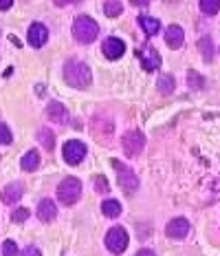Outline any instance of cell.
Instances as JSON below:
<instances>
[{"instance_id":"obj_1","label":"cell","mask_w":220,"mask_h":256,"mask_svg":"<svg viewBox=\"0 0 220 256\" xmlns=\"http://www.w3.org/2000/svg\"><path fill=\"white\" fill-rule=\"evenodd\" d=\"M64 80H66L73 88H88L90 82H93V73H90L86 62L68 60L64 64Z\"/></svg>"},{"instance_id":"obj_2","label":"cell","mask_w":220,"mask_h":256,"mask_svg":"<svg viewBox=\"0 0 220 256\" xmlns=\"http://www.w3.org/2000/svg\"><path fill=\"white\" fill-rule=\"evenodd\" d=\"M73 36H75V40L82 42V44H90V42L97 40L99 24L95 22L93 18H88V16H79L73 22Z\"/></svg>"},{"instance_id":"obj_3","label":"cell","mask_w":220,"mask_h":256,"mask_svg":"<svg viewBox=\"0 0 220 256\" xmlns=\"http://www.w3.org/2000/svg\"><path fill=\"white\" fill-rule=\"evenodd\" d=\"M79 194H82V184L75 177H66L57 186V199L62 201V206H73L79 199Z\"/></svg>"},{"instance_id":"obj_4","label":"cell","mask_w":220,"mask_h":256,"mask_svg":"<svg viewBox=\"0 0 220 256\" xmlns=\"http://www.w3.org/2000/svg\"><path fill=\"white\" fill-rule=\"evenodd\" d=\"M112 166L117 170V177H119V186L123 188V192H128V194H132V192H137L139 188V179L137 174L132 172L128 166H123L119 159H112Z\"/></svg>"},{"instance_id":"obj_5","label":"cell","mask_w":220,"mask_h":256,"mask_svg":"<svg viewBox=\"0 0 220 256\" xmlns=\"http://www.w3.org/2000/svg\"><path fill=\"white\" fill-rule=\"evenodd\" d=\"M121 146L128 157H135V154H139L143 150V146H146V135H143L141 130H128L126 135L121 137Z\"/></svg>"},{"instance_id":"obj_6","label":"cell","mask_w":220,"mask_h":256,"mask_svg":"<svg viewBox=\"0 0 220 256\" xmlns=\"http://www.w3.org/2000/svg\"><path fill=\"white\" fill-rule=\"evenodd\" d=\"M128 241H130V238H128V232L123 230V228H112V230H108V234H106V248H108L112 254L126 252Z\"/></svg>"},{"instance_id":"obj_7","label":"cell","mask_w":220,"mask_h":256,"mask_svg":"<svg viewBox=\"0 0 220 256\" xmlns=\"http://www.w3.org/2000/svg\"><path fill=\"white\" fill-rule=\"evenodd\" d=\"M62 154H64V159H66V164H73L75 166V164H79L86 157V146L77 140H71V142L64 144Z\"/></svg>"},{"instance_id":"obj_8","label":"cell","mask_w":220,"mask_h":256,"mask_svg":"<svg viewBox=\"0 0 220 256\" xmlns=\"http://www.w3.org/2000/svg\"><path fill=\"white\" fill-rule=\"evenodd\" d=\"M46 38H49V29H46L42 22H33L29 26V34H26V40H29L31 46H42L46 42Z\"/></svg>"},{"instance_id":"obj_9","label":"cell","mask_w":220,"mask_h":256,"mask_svg":"<svg viewBox=\"0 0 220 256\" xmlns=\"http://www.w3.org/2000/svg\"><path fill=\"white\" fill-rule=\"evenodd\" d=\"M101 51H104V56L108 58V60H117V58L123 56V51H126V44H123V40L119 38H106L104 44H101Z\"/></svg>"},{"instance_id":"obj_10","label":"cell","mask_w":220,"mask_h":256,"mask_svg":"<svg viewBox=\"0 0 220 256\" xmlns=\"http://www.w3.org/2000/svg\"><path fill=\"white\" fill-rule=\"evenodd\" d=\"M139 58H141V64L146 71H157L161 66V56L154 46H146V49L139 51Z\"/></svg>"},{"instance_id":"obj_11","label":"cell","mask_w":220,"mask_h":256,"mask_svg":"<svg viewBox=\"0 0 220 256\" xmlns=\"http://www.w3.org/2000/svg\"><path fill=\"white\" fill-rule=\"evenodd\" d=\"M187 232H190V221H187V218H174V221H170L168 228H165V234H168L170 238H185Z\"/></svg>"},{"instance_id":"obj_12","label":"cell","mask_w":220,"mask_h":256,"mask_svg":"<svg viewBox=\"0 0 220 256\" xmlns=\"http://www.w3.org/2000/svg\"><path fill=\"white\" fill-rule=\"evenodd\" d=\"M185 42V31L181 29L179 24H170L168 31H165V44L170 49H181V44Z\"/></svg>"},{"instance_id":"obj_13","label":"cell","mask_w":220,"mask_h":256,"mask_svg":"<svg viewBox=\"0 0 220 256\" xmlns=\"http://www.w3.org/2000/svg\"><path fill=\"white\" fill-rule=\"evenodd\" d=\"M22 194H24L22 184H9L7 188L2 190V194H0V199H2V204L13 206V204H18V201H20V196H22Z\"/></svg>"},{"instance_id":"obj_14","label":"cell","mask_w":220,"mask_h":256,"mask_svg":"<svg viewBox=\"0 0 220 256\" xmlns=\"http://www.w3.org/2000/svg\"><path fill=\"white\" fill-rule=\"evenodd\" d=\"M57 214V206L53 204L51 199H44V201H40V206H37V218L40 221H44V223H49L53 221Z\"/></svg>"},{"instance_id":"obj_15","label":"cell","mask_w":220,"mask_h":256,"mask_svg":"<svg viewBox=\"0 0 220 256\" xmlns=\"http://www.w3.org/2000/svg\"><path fill=\"white\" fill-rule=\"evenodd\" d=\"M46 117H49L51 122L64 124V122L68 120V113H66V108H64L60 102H51L49 106H46Z\"/></svg>"},{"instance_id":"obj_16","label":"cell","mask_w":220,"mask_h":256,"mask_svg":"<svg viewBox=\"0 0 220 256\" xmlns=\"http://www.w3.org/2000/svg\"><path fill=\"white\" fill-rule=\"evenodd\" d=\"M139 24H141V29L146 31L148 36H157L159 29H161V22L157 18H150V16H139Z\"/></svg>"},{"instance_id":"obj_17","label":"cell","mask_w":220,"mask_h":256,"mask_svg":"<svg viewBox=\"0 0 220 256\" xmlns=\"http://www.w3.org/2000/svg\"><path fill=\"white\" fill-rule=\"evenodd\" d=\"M198 49H201V56L205 62H212L214 60V42L209 36H203L201 40H198Z\"/></svg>"},{"instance_id":"obj_18","label":"cell","mask_w":220,"mask_h":256,"mask_svg":"<svg viewBox=\"0 0 220 256\" xmlns=\"http://www.w3.org/2000/svg\"><path fill=\"white\" fill-rule=\"evenodd\" d=\"M20 166H22V170H26V172L35 170L37 166H40V152H37V150H29V152H26L24 157H22Z\"/></svg>"},{"instance_id":"obj_19","label":"cell","mask_w":220,"mask_h":256,"mask_svg":"<svg viewBox=\"0 0 220 256\" xmlns=\"http://www.w3.org/2000/svg\"><path fill=\"white\" fill-rule=\"evenodd\" d=\"M101 212H104L106 216L115 218V216L121 214V204L119 201H115V199H106L104 204H101Z\"/></svg>"},{"instance_id":"obj_20","label":"cell","mask_w":220,"mask_h":256,"mask_svg":"<svg viewBox=\"0 0 220 256\" xmlns=\"http://www.w3.org/2000/svg\"><path fill=\"white\" fill-rule=\"evenodd\" d=\"M174 76H168V73H163V76L159 78V90L163 95H168V93H172V90H174Z\"/></svg>"},{"instance_id":"obj_21","label":"cell","mask_w":220,"mask_h":256,"mask_svg":"<svg viewBox=\"0 0 220 256\" xmlns=\"http://www.w3.org/2000/svg\"><path fill=\"white\" fill-rule=\"evenodd\" d=\"M37 140H40V144L46 148V150H53V146H55V137H53V132L49 130V128H42L40 135H37Z\"/></svg>"},{"instance_id":"obj_22","label":"cell","mask_w":220,"mask_h":256,"mask_svg":"<svg viewBox=\"0 0 220 256\" xmlns=\"http://www.w3.org/2000/svg\"><path fill=\"white\" fill-rule=\"evenodd\" d=\"M198 7H201V12L207 14V16H214V14L220 12V2H218V0H201V2H198Z\"/></svg>"},{"instance_id":"obj_23","label":"cell","mask_w":220,"mask_h":256,"mask_svg":"<svg viewBox=\"0 0 220 256\" xmlns=\"http://www.w3.org/2000/svg\"><path fill=\"white\" fill-rule=\"evenodd\" d=\"M121 12H123V7H121L119 0H115V2H112V0L104 2V14L108 16V18H117V16H119Z\"/></svg>"},{"instance_id":"obj_24","label":"cell","mask_w":220,"mask_h":256,"mask_svg":"<svg viewBox=\"0 0 220 256\" xmlns=\"http://www.w3.org/2000/svg\"><path fill=\"white\" fill-rule=\"evenodd\" d=\"M26 218H29V210H26V208H18V210H13V214H11L13 223H24Z\"/></svg>"},{"instance_id":"obj_25","label":"cell","mask_w":220,"mask_h":256,"mask_svg":"<svg viewBox=\"0 0 220 256\" xmlns=\"http://www.w3.org/2000/svg\"><path fill=\"white\" fill-rule=\"evenodd\" d=\"M95 190L101 192V194H106V192L110 190V186H108V179L104 177V174H99L97 179H95Z\"/></svg>"},{"instance_id":"obj_26","label":"cell","mask_w":220,"mask_h":256,"mask_svg":"<svg viewBox=\"0 0 220 256\" xmlns=\"http://www.w3.org/2000/svg\"><path fill=\"white\" fill-rule=\"evenodd\" d=\"M187 78H190V86L192 88H203V82H205V80L198 76L196 71H190V73H187Z\"/></svg>"},{"instance_id":"obj_27","label":"cell","mask_w":220,"mask_h":256,"mask_svg":"<svg viewBox=\"0 0 220 256\" xmlns=\"http://www.w3.org/2000/svg\"><path fill=\"white\" fill-rule=\"evenodd\" d=\"M2 254H4V256H15V254H18L15 241H11V238H9V241H4V245H2Z\"/></svg>"},{"instance_id":"obj_28","label":"cell","mask_w":220,"mask_h":256,"mask_svg":"<svg viewBox=\"0 0 220 256\" xmlns=\"http://www.w3.org/2000/svg\"><path fill=\"white\" fill-rule=\"evenodd\" d=\"M11 130H9V126L0 124V144H11Z\"/></svg>"},{"instance_id":"obj_29","label":"cell","mask_w":220,"mask_h":256,"mask_svg":"<svg viewBox=\"0 0 220 256\" xmlns=\"http://www.w3.org/2000/svg\"><path fill=\"white\" fill-rule=\"evenodd\" d=\"M22 256H42V254H40V250H37V248H33V245H31V248H26L24 252H22Z\"/></svg>"},{"instance_id":"obj_30","label":"cell","mask_w":220,"mask_h":256,"mask_svg":"<svg viewBox=\"0 0 220 256\" xmlns=\"http://www.w3.org/2000/svg\"><path fill=\"white\" fill-rule=\"evenodd\" d=\"M220 199V179L214 184V196H212V201H218Z\"/></svg>"},{"instance_id":"obj_31","label":"cell","mask_w":220,"mask_h":256,"mask_svg":"<svg viewBox=\"0 0 220 256\" xmlns=\"http://www.w3.org/2000/svg\"><path fill=\"white\" fill-rule=\"evenodd\" d=\"M11 0H0V9H11Z\"/></svg>"},{"instance_id":"obj_32","label":"cell","mask_w":220,"mask_h":256,"mask_svg":"<svg viewBox=\"0 0 220 256\" xmlns=\"http://www.w3.org/2000/svg\"><path fill=\"white\" fill-rule=\"evenodd\" d=\"M137 256H157V254L152 250H141V252H137Z\"/></svg>"}]
</instances>
